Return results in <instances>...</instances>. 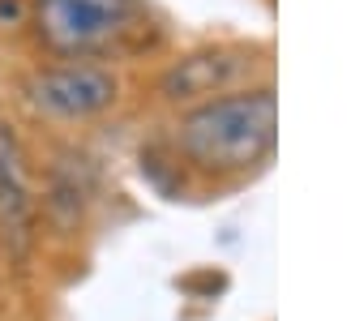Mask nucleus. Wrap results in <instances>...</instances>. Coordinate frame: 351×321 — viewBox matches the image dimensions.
<instances>
[{
  "label": "nucleus",
  "instance_id": "1",
  "mask_svg": "<svg viewBox=\"0 0 351 321\" xmlns=\"http://www.w3.org/2000/svg\"><path fill=\"white\" fill-rule=\"evenodd\" d=\"M278 137V99L270 86L257 91H223L219 99H202L189 116H180V154L202 171H249L274 150Z\"/></svg>",
  "mask_w": 351,
  "mask_h": 321
},
{
  "label": "nucleus",
  "instance_id": "4",
  "mask_svg": "<svg viewBox=\"0 0 351 321\" xmlns=\"http://www.w3.org/2000/svg\"><path fill=\"white\" fill-rule=\"evenodd\" d=\"M34 189H30V167L26 150L13 137V129L0 124V236L13 253H26L34 244Z\"/></svg>",
  "mask_w": 351,
  "mask_h": 321
},
{
  "label": "nucleus",
  "instance_id": "3",
  "mask_svg": "<svg viewBox=\"0 0 351 321\" xmlns=\"http://www.w3.org/2000/svg\"><path fill=\"white\" fill-rule=\"evenodd\" d=\"M120 86L103 64L69 60V64H47L39 73H30L26 99L39 116L51 120H90L99 112H108L116 103Z\"/></svg>",
  "mask_w": 351,
  "mask_h": 321
},
{
  "label": "nucleus",
  "instance_id": "2",
  "mask_svg": "<svg viewBox=\"0 0 351 321\" xmlns=\"http://www.w3.org/2000/svg\"><path fill=\"white\" fill-rule=\"evenodd\" d=\"M137 0H34V30L56 56H95L133 30Z\"/></svg>",
  "mask_w": 351,
  "mask_h": 321
},
{
  "label": "nucleus",
  "instance_id": "5",
  "mask_svg": "<svg viewBox=\"0 0 351 321\" xmlns=\"http://www.w3.org/2000/svg\"><path fill=\"white\" fill-rule=\"evenodd\" d=\"M244 69L240 56L232 51H197V56H189L180 64H171L163 73V99L171 103H193V99H215L223 95L227 86L236 82V73Z\"/></svg>",
  "mask_w": 351,
  "mask_h": 321
}]
</instances>
